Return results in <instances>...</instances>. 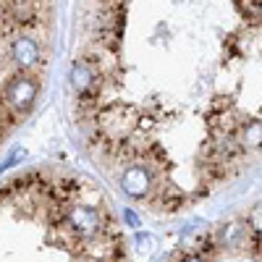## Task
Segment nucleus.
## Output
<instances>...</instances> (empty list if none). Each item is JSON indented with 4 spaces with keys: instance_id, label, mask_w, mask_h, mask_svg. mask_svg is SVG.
<instances>
[{
    "instance_id": "obj_1",
    "label": "nucleus",
    "mask_w": 262,
    "mask_h": 262,
    "mask_svg": "<svg viewBox=\"0 0 262 262\" xmlns=\"http://www.w3.org/2000/svg\"><path fill=\"white\" fill-rule=\"evenodd\" d=\"M37 95L39 79L32 71H18L13 79H8L0 90V123H16L24 113H29Z\"/></svg>"
},
{
    "instance_id": "obj_2",
    "label": "nucleus",
    "mask_w": 262,
    "mask_h": 262,
    "mask_svg": "<svg viewBox=\"0 0 262 262\" xmlns=\"http://www.w3.org/2000/svg\"><path fill=\"white\" fill-rule=\"evenodd\" d=\"M107 223L105 210L97 205H86V202H71L66 210V226H69L79 238H92L97 236Z\"/></svg>"
},
{
    "instance_id": "obj_3",
    "label": "nucleus",
    "mask_w": 262,
    "mask_h": 262,
    "mask_svg": "<svg viewBox=\"0 0 262 262\" xmlns=\"http://www.w3.org/2000/svg\"><path fill=\"white\" fill-rule=\"evenodd\" d=\"M8 55L18 71H34L42 63V45L32 34H18L8 42Z\"/></svg>"
},
{
    "instance_id": "obj_4",
    "label": "nucleus",
    "mask_w": 262,
    "mask_h": 262,
    "mask_svg": "<svg viewBox=\"0 0 262 262\" xmlns=\"http://www.w3.org/2000/svg\"><path fill=\"white\" fill-rule=\"evenodd\" d=\"M121 189L128 194V196H134V200H144V196L152 194V189H155V176H152V170L147 163H131L123 173H121V179H118Z\"/></svg>"
},
{
    "instance_id": "obj_5",
    "label": "nucleus",
    "mask_w": 262,
    "mask_h": 262,
    "mask_svg": "<svg viewBox=\"0 0 262 262\" xmlns=\"http://www.w3.org/2000/svg\"><path fill=\"white\" fill-rule=\"evenodd\" d=\"M252 233H254V231H252L247 223H228L226 228H221L217 244H221V247H231V249L247 247V242H249Z\"/></svg>"
},
{
    "instance_id": "obj_6",
    "label": "nucleus",
    "mask_w": 262,
    "mask_h": 262,
    "mask_svg": "<svg viewBox=\"0 0 262 262\" xmlns=\"http://www.w3.org/2000/svg\"><path fill=\"white\" fill-rule=\"evenodd\" d=\"M236 139L242 149H259L262 147V121H244L236 128Z\"/></svg>"
},
{
    "instance_id": "obj_7",
    "label": "nucleus",
    "mask_w": 262,
    "mask_h": 262,
    "mask_svg": "<svg viewBox=\"0 0 262 262\" xmlns=\"http://www.w3.org/2000/svg\"><path fill=\"white\" fill-rule=\"evenodd\" d=\"M233 3H236V11L242 13L249 24L262 27V0H233Z\"/></svg>"
},
{
    "instance_id": "obj_8",
    "label": "nucleus",
    "mask_w": 262,
    "mask_h": 262,
    "mask_svg": "<svg viewBox=\"0 0 262 262\" xmlns=\"http://www.w3.org/2000/svg\"><path fill=\"white\" fill-rule=\"evenodd\" d=\"M152 252H155V238H152L149 233H137V254L142 262H147L152 257Z\"/></svg>"
},
{
    "instance_id": "obj_9",
    "label": "nucleus",
    "mask_w": 262,
    "mask_h": 262,
    "mask_svg": "<svg viewBox=\"0 0 262 262\" xmlns=\"http://www.w3.org/2000/svg\"><path fill=\"white\" fill-rule=\"evenodd\" d=\"M247 223H249V228H252L257 236H262V202L252 207V212H249V221H247Z\"/></svg>"
},
{
    "instance_id": "obj_10",
    "label": "nucleus",
    "mask_w": 262,
    "mask_h": 262,
    "mask_svg": "<svg viewBox=\"0 0 262 262\" xmlns=\"http://www.w3.org/2000/svg\"><path fill=\"white\" fill-rule=\"evenodd\" d=\"M21 158H24V149H18V152H13V155H8V160L3 163V170H8L11 165H16V163H18Z\"/></svg>"
},
{
    "instance_id": "obj_11",
    "label": "nucleus",
    "mask_w": 262,
    "mask_h": 262,
    "mask_svg": "<svg viewBox=\"0 0 262 262\" xmlns=\"http://www.w3.org/2000/svg\"><path fill=\"white\" fill-rule=\"evenodd\" d=\"M123 217H126V223L128 226H134V228H139L142 223H139V217L134 215V212H131V210H123Z\"/></svg>"
},
{
    "instance_id": "obj_12",
    "label": "nucleus",
    "mask_w": 262,
    "mask_h": 262,
    "mask_svg": "<svg viewBox=\"0 0 262 262\" xmlns=\"http://www.w3.org/2000/svg\"><path fill=\"white\" fill-rule=\"evenodd\" d=\"M179 262H207V259H205L202 254H196V252H191V254H184V257H181Z\"/></svg>"
},
{
    "instance_id": "obj_13",
    "label": "nucleus",
    "mask_w": 262,
    "mask_h": 262,
    "mask_svg": "<svg viewBox=\"0 0 262 262\" xmlns=\"http://www.w3.org/2000/svg\"><path fill=\"white\" fill-rule=\"evenodd\" d=\"M0 3H8V6H13V3H21V0H0Z\"/></svg>"
}]
</instances>
